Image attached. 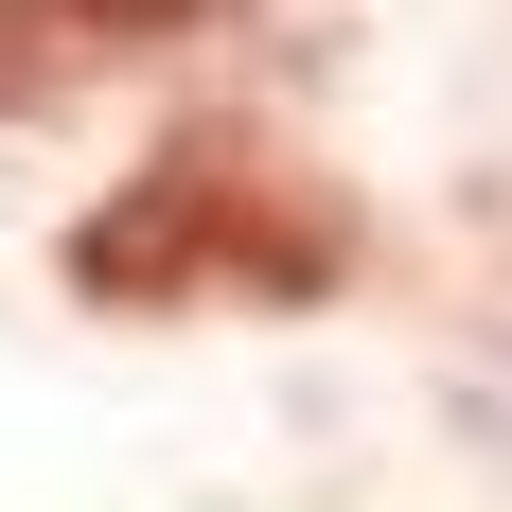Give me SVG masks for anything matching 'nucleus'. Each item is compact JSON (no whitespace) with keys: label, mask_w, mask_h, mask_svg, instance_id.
<instances>
[{"label":"nucleus","mask_w":512,"mask_h":512,"mask_svg":"<svg viewBox=\"0 0 512 512\" xmlns=\"http://www.w3.org/2000/svg\"><path fill=\"white\" fill-rule=\"evenodd\" d=\"M71 301L89 318H318L371 283V212L354 177H318L283 124H177L124 195L71 212Z\"/></svg>","instance_id":"nucleus-1"},{"label":"nucleus","mask_w":512,"mask_h":512,"mask_svg":"<svg viewBox=\"0 0 512 512\" xmlns=\"http://www.w3.org/2000/svg\"><path fill=\"white\" fill-rule=\"evenodd\" d=\"M248 0H0V124H53V106H89L106 71H142V53H195L230 36Z\"/></svg>","instance_id":"nucleus-2"}]
</instances>
